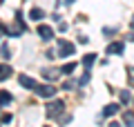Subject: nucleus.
I'll use <instances>...</instances> for the list:
<instances>
[{
  "instance_id": "1",
  "label": "nucleus",
  "mask_w": 134,
  "mask_h": 127,
  "mask_svg": "<svg viewBox=\"0 0 134 127\" xmlns=\"http://www.w3.org/2000/svg\"><path fill=\"white\" fill-rule=\"evenodd\" d=\"M74 51H76V47H74V42L65 40V38H58V56L67 58V56H72Z\"/></svg>"
},
{
  "instance_id": "2",
  "label": "nucleus",
  "mask_w": 134,
  "mask_h": 127,
  "mask_svg": "<svg viewBox=\"0 0 134 127\" xmlns=\"http://www.w3.org/2000/svg\"><path fill=\"white\" fill-rule=\"evenodd\" d=\"M63 112H65V103H63V100H52V103L47 105V116H52V118L60 116Z\"/></svg>"
},
{
  "instance_id": "3",
  "label": "nucleus",
  "mask_w": 134,
  "mask_h": 127,
  "mask_svg": "<svg viewBox=\"0 0 134 127\" xmlns=\"http://www.w3.org/2000/svg\"><path fill=\"white\" fill-rule=\"evenodd\" d=\"M34 91H36L38 96H43V98H54V94H56L54 85H38V87H36Z\"/></svg>"
},
{
  "instance_id": "4",
  "label": "nucleus",
  "mask_w": 134,
  "mask_h": 127,
  "mask_svg": "<svg viewBox=\"0 0 134 127\" xmlns=\"http://www.w3.org/2000/svg\"><path fill=\"white\" fill-rule=\"evenodd\" d=\"M18 83L23 85L25 89H31V91L36 89V87H38V83H36V80H34V78H29L27 74H18Z\"/></svg>"
},
{
  "instance_id": "5",
  "label": "nucleus",
  "mask_w": 134,
  "mask_h": 127,
  "mask_svg": "<svg viewBox=\"0 0 134 127\" xmlns=\"http://www.w3.org/2000/svg\"><path fill=\"white\" fill-rule=\"evenodd\" d=\"M36 31H38V36L43 38V40H52V38H54V29L49 27V25H38Z\"/></svg>"
},
{
  "instance_id": "6",
  "label": "nucleus",
  "mask_w": 134,
  "mask_h": 127,
  "mask_svg": "<svg viewBox=\"0 0 134 127\" xmlns=\"http://www.w3.org/2000/svg\"><path fill=\"white\" fill-rule=\"evenodd\" d=\"M123 51H125L123 42H112V45H107V54H123Z\"/></svg>"
},
{
  "instance_id": "7",
  "label": "nucleus",
  "mask_w": 134,
  "mask_h": 127,
  "mask_svg": "<svg viewBox=\"0 0 134 127\" xmlns=\"http://www.w3.org/2000/svg\"><path fill=\"white\" fill-rule=\"evenodd\" d=\"M11 67L9 65H0V80H7V78H11Z\"/></svg>"
},
{
  "instance_id": "8",
  "label": "nucleus",
  "mask_w": 134,
  "mask_h": 127,
  "mask_svg": "<svg viewBox=\"0 0 134 127\" xmlns=\"http://www.w3.org/2000/svg\"><path fill=\"white\" fill-rule=\"evenodd\" d=\"M43 78L45 80H56L58 78V71L56 69H43Z\"/></svg>"
},
{
  "instance_id": "9",
  "label": "nucleus",
  "mask_w": 134,
  "mask_h": 127,
  "mask_svg": "<svg viewBox=\"0 0 134 127\" xmlns=\"http://www.w3.org/2000/svg\"><path fill=\"white\" fill-rule=\"evenodd\" d=\"M123 123H125V127H134V112H125Z\"/></svg>"
},
{
  "instance_id": "10",
  "label": "nucleus",
  "mask_w": 134,
  "mask_h": 127,
  "mask_svg": "<svg viewBox=\"0 0 134 127\" xmlns=\"http://www.w3.org/2000/svg\"><path fill=\"white\" fill-rule=\"evenodd\" d=\"M74 71H76V62H67V65L60 69V74H65V76H72Z\"/></svg>"
},
{
  "instance_id": "11",
  "label": "nucleus",
  "mask_w": 134,
  "mask_h": 127,
  "mask_svg": "<svg viewBox=\"0 0 134 127\" xmlns=\"http://www.w3.org/2000/svg\"><path fill=\"white\" fill-rule=\"evenodd\" d=\"M94 62H96V54H87V56L83 58V65L87 67V71H90V67L94 65Z\"/></svg>"
},
{
  "instance_id": "12",
  "label": "nucleus",
  "mask_w": 134,
  "mask_h": 127,
  "mask_svg": "<svg viewBox=\"0 0 134 127\" xmlns=\"http://www.w3.org/2000/svg\"><path fill=\"white\" fill-rule=\"evenodd\" d=\"M116 112H119V105H116V103H110L105 109H103V114H105V116H114Z\"/></svg>"
},
{
  "instance_id": "13",
  "label": "nucleus",
  "mask_w": 134,
  "mask_h": 127,
  "mask_svg": "<svg viewBox=\"0 0 134 127\" xmlns=\"http://www.w3.org/2000/svg\"><path fill=\"white\" fill-rule=\"evenodd\" d=\"M29 18H31V20H40V18H43V9H38V7H34V9L29 11Z\"/></svg>"
},
{
  "instance_id": "14",
  "label": "nucleus",
  "mask_w": 134,
  "mask_h": 127,
  "mask_svg": "<svg viewBox=\"0 0 134 127\" xmlns=\"http://www.w3.org/2000/svg\"><path fill=\"white\" fill-rule=\"evenodd\" d=\"M11 103V94L9 91H0V105H9Z\"/></svg>"
},
{
  "instance_id": "15",
  "label": "nucleus",
  "mask_w": 134,
  "mask_h": 127,
  "mask_svg": "<svg viewBox=\"0 0 134 127\" xmlns=\"http://www.w3.org/2000/svg\"><path fill=\"white\" fill-rule=\"evenodd\" d=\"M0 56L5 58V60H9V58H11V51H9V47H7V45H0Z\"/></svg>"
},
{
  "instance_id": "16",
  "label": "nucleus",
  "mask_w": 134,
  "mask_h": 127,
  "mask_svg": "<svg viewBox=\"0 0 134 127\" xmlns=\"http://www.w3.org/2000/svg\"><path fill=\"white\" fill-rule=\"evenodd\" d=\"M121 100H123V103H130V100H132V96H130V91H127V89L121 91Z\"/></svg>"
},
{
  "instance_id": "17",
  "label": "nucleus",
  "mask_w": 134,
  "mask_h": 127,
  "mask_svg": "<svg viewBox=\"0 0 134 127\" xmlns=\"http://www.w3.org/2000/svg\"><path fill=\"white\" fill-rule=\"evenodd\" d=\"M127 78H130V85L134 87V67H130V69H127Z\"/></svg>"
},
{
  "instance_id": "18",
  "label": "nucleus",
  "mask_w": 134,
  "mask_h": 127,
  "mask_svg": "<svg viewBox=\"0 0 134 127\" xmlns=\"http://www.w3.org/2000/svg\"><path fill=\"white\" fill-rule=\"evenodd\" d=\"M87 83H90V71H87V74H85V76H83V78H81V80H78V85H87Z\"/></svg>"
},
{
  "instance_id": "19",
  "label": "nucleus",
  "mask_w": 134,
  "mask_h": 127,
  "mask_svg": "<svg viewBox=\"0 0 134 127\" xmlns=\"http://www.w3.org/2000/svg\"><path fill=\"white\" fill-rule=\"evenodd\" d=\"M63 89H67V91H72V89H74V83H65V85H63Z\"/></svg>"
},
{
  "instance_id": "20",
  "label": "nucleus",
  "mask_w": 134,
  "mask_h": 127,
  "mask_svg": "<svg viewBox=\"0 0 134 127\" xmlns=\"http://www.w3.org/2000/svg\"><path fill=\"white\" fill-rule=\"evenodd\" d=\"M2 123H11V114H5L2 116Z\"/></svg>"
},
{
  "instance_id": "21",
  "label": "nucleus",
  "mask_w": 134,
  "mask_h": 127,
  "mask_svg": "<svg viewBox=\"0 0 134 127\" xmlns=\"http://www.w3.org/2000/svg\"><path fill=\"white\" fill-rule=\"evenodd\" d=\"M107 127H121V123H116V120H112V123H110V125H107Z\"/></svg>"
},
{
  "instance_id": "22",
  "label": "nucleus",
  "mask_w": 134,
  "mask_h": 127,
  "mask_svg": "<svg viewBox=\"0 0 134 127\" xmlns=\"http://www.w3.org/2000/svg\"><path fill=\"white\" fill-rule=\"evenodd\" d=\"M127 40H130V42H134V33H130V36H127Z\"/></svg>"
},
{
  "instance_id": "23",
  "label": "nucleus",
  "mask_w": 134,
  "mask_h": 127,
  "mask_svg": "<svg viewBox=\"0 0 134 127\" xmlns=\"http://www.w3.org/2000/svg\"><path fill=\"white\" fill-rule=\"evenodd\" d=\"M130 27H132V29H134V16H132V20H130Z\"/></svg>"
},
{
  "instance_id": "24",
  "label": "nucleus",
  "mask_w": 134,
  "mask_h": 127,
  "mask_svg": "<svg viewBox=\"0 0 134 127\" xmlns=\"http://www.w3.org/2000/svg\"><path fill=\"white\" fill-rule=\"evenodd\" d=\"M72 2H76V0H65V5H72Z\"/></svg>"
},
{
  "instance_id": "25",
  "label": "nucleus",
  "mask_w": 134,
  "mask_h": 127,
  "mask_svg": "<svg viewBox=\"0 0 134 127\" xmlns=\"http://www.w3.org/2000/svg\"><path fill=\"white\" fill-rule=\"evenodd\" d=\"M47 127H49V125H47Z\"/></svg>"
}]
</instances>
